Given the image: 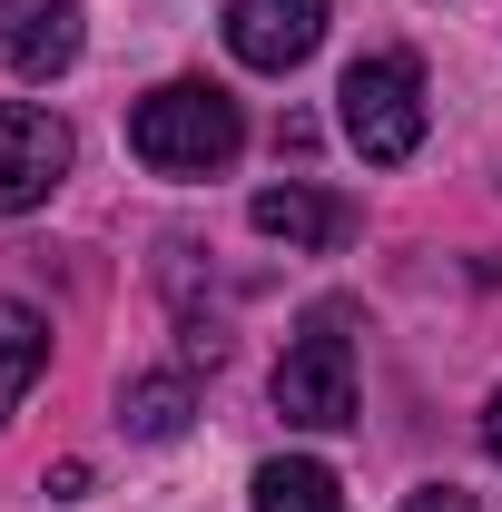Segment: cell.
<instances>
[{
    "mask_svg": "<svg viewBox=\"0 0 502 512\" xmlns=\"http://www.w3.org/2000/svg\"><path fill=\"white\" fill-rule=\"evenodd\" d=\"M247 227L276 237V247H345V207H335L325 188H296V178H286V188H256Z\"/></svg>",
    "mask_w": 502,
    "mask_h": 512,
    "instance_id": "obj_7",
    "label": "cell"
},
{
    "mask_svg": "<svg viewBox=\"0 0 502 512\" xmlns=\"http://www.w3.org/2000/svg\"><path fill=\"white\" fill-rule=\"evenodd\" d=\"M247 503L256 512H335V473L315 453H276V463H256Z\"/></svg>",
    "mask_w": 502,
    "mask_h": 512,
    "instance_id": "obj_9",
    "label": "cell"
},
{
    "mask_svg": "<svg viewBox=\"0 0 502 512\" xmlns=\"http://www.w3.org/2000/svg\"><path fill=\"white\" fill-rule=\"evenodd\" d=\"M79 0H0V60L20 69L30 89L40 79H60L69 60H79Z\"/></svg>",
    "mask_w": 502,
    "mask_h": 512,
    "instance_id": "obj_6",
    "label": "cell"
},
{
    "mask_svg": "<svg viewBox=\"0 0 502 512\" xmlns=\"http://www.w3.org/2000/svg\"><path fill=\"white\" fill-rule=\"evenodd\" d=\"M404 512H483L463 483H424V493H404Z\"/></svg>",
    "mask_w": 502,
    "mask_h": 512,
    "instance_id": "obj_11",
    "label": "cell"
},
{
    "mask_svg": "<svg viewBox=\"0 0 502 512\" xmlns=\"http://www.w3.org/2000/svg\"><path fill=\"white\" fill-rule=\"evenodd\" d=\"M276 414L306 424V434L355 424V345H345V316H335V306L306 316V335L276 355Z\"/></svg>",
    "mask_w": 502,
    "mask_h": 512,
    "instance_id": "obj_3",
    "label": "cell"
},
{
    "mask_svg": "<svg viewBox=\"0 0 502 512\" xmlns=\"http://www.w3.org/2000/svg\"><path fill=\"white\" fill-rule=\"evenodd\" d=\"M128 148L158 168V178H217L237 148H247V119L217 79H168L128 109Z\"/></svg>",
    "mask_w": 502,
    "mask_h": 512,
    "instance_id": "obj_1",
    "label": "cell"
},
{
    "mask_svg": "<svg viewBox=\"0 0 502 512\" xmlns=\"http://www.w3.org/2000/svg\"><path fill=\"white\" fill-rule=\"evenodd\" d=\"M483 453L502 463V384H493V404H483Z\"/></svg>",
    "mask_w": 502,
    "mask_h": 512,
    "instance_id": "obj_12",
    "label": "cell"
},
{
    "mask_svg": "<svg viewBox=\"0 0 502 512\" xmlns=\"http://www.w3.org/2000/svg\"><path fill=\"white\" fill-rule=\"evenodd\" d=\"M40 365H50V316L20 306V296H0V424H10V404L40 384Z\"/></svg>",
    "mask_w": 502,
    "mask_h": 512,
    "instance_id": "obj_8",
    "label": "cell"
},
{
    "mask_svg": "<svg viewBox=\"0 0 502 512\" xmlns=\"http://www.w3.org/2000/svg\"><path fill=\"white\" fill-rule=\"evenodd\" d=\"M325 40V0H227V50L247 69H296Z\"/></svg>",
    "mask_w": 502,
    "mask_h": 512,
    "instance_id": "obj_5",
    "label": "cell"
},
{
    "mask_svg": "<svg viewBox=\"0 0 502 512\" xmlns=\"http://www.w3.org/2000/svg\"><path fill=\"white\" fill-rule=\"evenodd\" d=\"M69 128L50 109H30V99H0V217H30V207H50V188L69 178Z\"/></svg>",
    "mask_w": 502,
    "mask_h": 512,
    "instance_id": "obj_4",
    "label": "cell"
},
{
    "mask_svg": "<svg viewBox=\"0 0 502 512\" xmlns=\"http://www.w3.org/2000/svg\"><path fill=\"white\" fill-rule=\"evenodd\" d=\"M335 119H345V138H355L365 168H404V158L424 148V69L404 60V50L355 60L345 89H335Z\"/></svg>",
    "mask_w": 502,
    "mask_h": 512,
    "instance_id": "obj_2",
    "label": "cell"
},
{
    "mask_svg": "<svg viewBox=\"0 0 502 512\" xmlns=\"http://www.w3.org/2000/svg\"><path fill=\"white\" fill-rule=\"evenodd\" d=\"M188 414H197L188 375H138V384L119 394V424L138 434V444H178V434H188Z\"/></svg>",
    "mask_w": 502,
    "mask_h": 512,
    "instance_id": "obj_10",
    "label": "cell"
}]
</instances>
